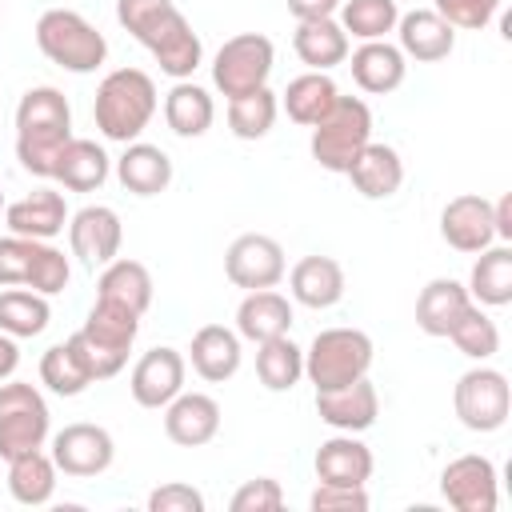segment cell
Segmentation results:
<instances>
[{
  "instance_id": "cell-1",
  "label": "cell",
  "mask_w": 512,
  "mask_h": 512,
  "mask_svg": "<svg viewBox=\"0 0 512 512\" xmlns=\"http://www.w3.org/2000/svg\"><path fill=\"white\" fill-rule=\"evenodd\" d=\"M116 20L136 44L148 48L164 76L192 80V72L204 64V44L176 0H116Z\"/></svg>"
},
{
  "instance_id": "cell-2",
  "label": "cell",
  "mask_w": 512,
  "mask_h": 512,
  "mask_svg": "<svg viewBox=\"0 0 512 512\" xmlns=\"http://www.w3.org/2000/svg\"><path fill=\"white\" fill-rule=\"evenodd\" d=\"M72 140V104L60 88L36 84L16 104V160L24 172L48 180L56 152Z\"/></svg>"
},
{
  "instance_id": "cell-3",
  "label": "cell",
  "mask_w": 512,
  "mask_h": 512,
  "mask_svg": "<svg viewBox=\"0 0 512 512\" xmlns=\"http://www.w3.org/2000/svg\"><path fill=\"white\" fill-rule=\"evenodd\" d=\"M156 80L144 68H112L100 84H96V100H92V120L100 128L104 140L116 144H132L140 140V132L152 124L156 116Z\"/></svg>"
},
{
  "instance_id": "cell-4",
  "label": "cell",
  "mask_w": 512,
  "mask_h": 512,
  "mask_svg": "<svg viewBox=\"0 0 512 512\" xmlns=\"http://www.w3.org/2000/svg\"><path fill=\"white\" fill-rule=\"evenodd\" d=\"M136 332H140V316L132 308H120V304H108V300H96L84 316V324L68 336L72 352L80 356L84 372L96 380H112L116 372H124L128 364V352L136 344Z\"/></svg>"
},
{
  "instance_id": "cell-5",
  "label": "cell",
  "mask_w": 512,
  "mask_h": 512,
  "mask_svg": "<svg viewBox=\"0 0 512 512\" xmlns=\"http://www.w3.org/2000/svg\"><path fill=\"white\" fill-rule=\"evenodd\" d=\"M36 48L56 68L76 72V76H88V72H96L108 60L104 32L92 20H84L80 12H72V8H48V12H40V20H36Z\"/></svg>"
},
{
  "instance_id": "cell-6",
  "label": "cell",
  "mask_w": 512,
  "mask_h": 512,
  "mask_svg": "<svg viewBox=\"0 0 512 512\" xmlns=\"http://www.w3.org/2000/svg\"><path fill=\"white\" fill-rule=\"evenodd\" d=\"M372 356H376V348H372L368 332H360V328H324L304 348V376L316 392L344 388V384L368 376Z\"/></svg>"
},
{
  "instance_id": "cell-7",
  "label": "cell",
  "mask_w": 512,
  "mask_h": 512,
  "mask_svg": "<svg viewBox=\"0 0 512 512\" xmlns=\"http://www.w3.org/2000/svg\"><path fill=\"white\" fill-rule=\"evenodd\" d=\"M368 140H372V108L360 96H336L328 116L312 124L308 148L324 172L344 176Z\"/></svg>"
},
{
  "instance_id": "cell-8",
  "label": "cell",
  "mask_w": 512,
  "mask_h": 512,
  "mask_svg": "<svg viewBox=\"0 0 512 512\" xmlns=\"http://www.w3.org/2000/svg\"><path fill=\"white\" fill-rule=\"evenodd\" d=\"M72 264L52 240L4 236L0 240V288H32L40 296H56L68 288Z\"/></svg>"
},
{
  "instance_id": "cell-9",
  "label": "cell",
  "mask_w": 512,
  "mask_h": 512,
  "mask_svg": "<svg viewBox=\"0 0 512 512\" xmlns=\"http://www.w3.org/2000/svg\"><path fill=\"white\" fill-rule=\"evenodd\" d=\"M48 432H52V412L40 388L12 376L0 380V460L44 448Z\"/></svg>"
},
{
  "instance_id": "cell-10",
  "label": "cell",
  "mask_w": 512,
  "mask_h": 512,
  "mask_svg": "<svg viewBox=\"0 0 512 512\" xmlns=\"http://www.w3.org/2000/svg\"><path fill=\"white\" fill-rule=\"evenodd\" d=\"M452 408H456V420L468 428V432H500L508 424V412H512V388H508V376L500 368H488L484 360L476 368H468L456 388H452Z\"/></svg>"
},
{
  "instance_id": "cell-11",
  "label": "cell",
  "mask_w": 512,
  "mask_h": 512,
  "mask_svg": "<svg viewBox=\"0 0 512 512\" xmlns=\"http://www.w3.org/2000/svg\"><path fill=\"white\" fill-rule=\"evenodd\" d=\"M276 64V48L260 32H236L228 36L212 56V84L232 100L252 88H264Z\"/></svg>"
},
{
  "instance_id": "cell-12",
  "label": "cell",
  "mask_w": 512,
  "mask_h": 512,
  "mask_svg": "<svg viewBox=\"0 0 512 512\" xmlns=\"http://www.w3.org/2000/svg\"><path fill=\"white\" fill-rule=\"evenodd\" d=\"M288 272V260H284V248L276 236L268 232H244L228 244L224 252V276L244 288V292H256V288H276Z\"/></svg>"
},
{
  "instance_id": "cell-13",
  "label": "cell",
  "mask_w": 512,
  "mask_h": 512,
  "mask_svg": "<svg viewBox=\"0 0 512 512\" xmlns=\"http://www.w3.org/2000/svg\"><path fill=\"white\" fill-rule=\"evenodd\" d=\"M52 460H56V472L76 476V480H88V476H100V472L112 468L116 440H112L108 428L88 424V420H76V424H64L52 436Z\"/></svg>"
},
{
  "instance_id": "cell-14",
  "label": "cell",
  "mask_w": 512,
  "mask_h": 512,
  "mask_svg": "<svg viewBox=\"0 0 512 512\" xmlns=\"http://www.w3.org/2000/svg\"><path fill=\"white\" fill-rule=\"evenodd\" d=\"M440 496L456 512H496V504H500L496 464L480 452H464V456L448 460L440 472Z\"/></svg>"
},
{
  "instance_id": "cell-15",
  "label": "cell",
  "mask_w": 512,
  "mask_h": 512,
  "mask_svg": "<svg viewBox=\"0 0 512 512\" xmlns=\"http://www.w3.org/2000/svg\"><path fill=\"white\" fill-rule=\"evenodd\" d=\"M120 240H124V228L116 208L108 204H84L80 212L68 216V248L88 268H104L108 260H116Z\"/></svg>"
},
{
  "instance_id": "cell-16",
  "label": "cell",
  "mask_w": 512,
  "mask_h": 512,
  "mask_svg": "<svg viewBox=\"0 0 512 512\" xmlns=\"http://www.w3.org/2000/svg\"><path fill=\"white\" fill-rule=\"evenodd\" d=\"M184 376H188V360L160 344V348H148L136 364H132V376H128V392L140 408H164L176 392H184Z\"/></svg>"
},
{
  "instance_id": "cell-17",
  "label": "cell",
  "mask_w": 512,
  "mask_h": 512,
  "mask_svg": "<svg viewBox=\"0 0 512 512\" xmlns=\"http://www.w3.org/2000/svg\"><path fill=\"white\" fill-rule=\"evenodd\" d=\"M440 236L448 248L476 256L480 248L496 244V224H492V200L480 192H460L440 208Z\"/></svg>"
},
{
  "instance_id": "cell-18",
  "label": "cell",
  "mask_w": 512,
  "mask_h": 512,
  "mask_svg": "<svg viewBox=\"0 0 512 512\" xmlns=\"http://www.w3.org/2000/svg\"><path fill=\"white\" fill-rule=\"evenodd\" d=\"M396 48L404 52V60L436 64V60L452 56L456 28L432 8H412V12H400V20H396Z\"/></svg>"
},
{
  "instance_id": "cell-19",
  "label": "cell",
  "mask_w": 512,
  "mask_h": 512,
  "mask_svg": "<svg viewBox=\"0 0 512 512\" xmlns=\"http://www.w3.org/2000/svg\"><path fill=\"white\" fill-rule=\"evenodd\" d=\"M316 416L336 428V432H368L380 416V396L372 388L368 376L344 384V388H328V392H316Z\"/></svg>"
},
{
  "instance_id": "cell-20",
  "label": "cell",
  "mask_w": 512,
  "mask_h": 512,
  "mask_svg": "<svg viewBox=\"0 0 512 512\" xmlns=\"http://www.w3.org/2000/svg\"><path fill=\"white\" fill-rule=\"evenodd\" d=\"M220 432V404L208 392H176L164 404V436L180 448H200Z\"/></svg>"
},
{
  "instance_id": "cell-21",
  "label": "cell",
  "mask_w": 512,
  "mask_h": 512,
  "mask_svg": "<svg viewBox=\"0 0 512 512\" xmlns=\"http://www.w3.org/2000/svg\"><path fill=\"white\" fill-rule=\"evenodd\" d=\"M348 68H352L356 88L368 92V96H388L408 76L404 52L396 44H388V40H360V48L348 52Z\"/></svg>"
},
{
  "instance_id": "cell-22",
  "label": "cell",
  "mask_w": 512,
  "mask_h": 512,
  "mask_svg": "<svg viewBox=\"0 0 512 512\" xmlns=\"http://www.w3.org/2000/svg\"><path fill=\"white\" fill-rule=\"evenodd\" d=\"M240 360H244V348H240V332L236 328H224V324H204L196 328L192 344H188V364L200 380L208 384H224L240 372Z\"/></svg>"
},
{
  "instance_id": "cell-23",
  "label": "cell",
  "mask_w": 512,
  "mask_h": 512,
  "mask_svg": "<svg viewBox=\"0 0 512 512\" xmlns=\"http://www.w3.org/2000/svg\"><path fill=\"white\" fill-rule=\"evenodd\" d=\"M4 224L12 236H32V240H52L68 228V204L56 188H36L12 204H4Z\"/></svg>"
},
{
  "instance_id": "cell-24",
  "label": "cell",
  "mask_w": 512,
  "mask_h": 512,
  "mask_svg": "<svg viewBox=\"0 0 512 512\" xmlns=\"http://www.w3.org/2000/svg\"><path fill=\"white\" fill-rule=\"evenodd\" d=\"M316 480L324 484H352V488H364L372 480V448L364 440H356V432H336L328 436L320 448H316Z\"/></svg>"
},
{
  "instance_id": "cell-25",
  "label": "cell",
  "mask_w": 512,
  "mask_h": 512,
  "mask_svg": "<svg viewBox=\"0 0 512 512\" xmlns=\"http://www.w3.org/2000/svg\"><path fill=\"white\" fill-rule=\"evenodd\" d=\"M284 276H288L292 300L304 304V308H316V312L340 304L344 300V288H348L344 268L332 256H300L292 264V272H284Z\"/></svg>"
},
{
  "instance_id": "cell-26",
  "label": "cell",
  "mask_w": 512,
  "mask_h": 512,
  "mask_svg": "<svg viewBox=\"0 0 512 512\" xmlns=\"http://www.w3.org/2000/svg\"><path fill=\"white\" fill-rule=\"evenodd\" d=\"M116 180L132 196H160L172 184V160L160 144L132 140V144H124V152L116 160Z\"/></svg>"
},
{
  "instance_id": "cell-27",
  "label": "cell",
  "mask_w": 512,
  "mask_h": 512,
  "mask_svg": "<svg viewBox=\"0 0 512 512\" xmlns=\"http://www.w3.org/2000/svg\"><path fill=\"white\" fill-rule=\"evenodd\" d=\"M344 176L352 180V188H356L364 200H388V196H396L400 184H404V160H400V152H396L392 144L368 140Z\"/></svg>"
},
{
  "instance_id": "cell-28",
  "label": "cell",
  "mask_w": 512,
  "mask_h": 512,
  "mask_svg": "<svg viewBox=\"0 0 512 512\" xmlns=\"http://www.w3.org/2000/svg\"><path fill=\"white\" fill-rule=\"evenodd\" d=\"M288 328H292V300L284 292H276V288L244 292V300L236 308V332H240V340L264 344V340L288 336Z\"/></svg>"
},
{
  "instance_id": "cell-29",
  "label": "cell",
  "mask_w": 512,
  "mask_h": 512,
  "mask_svg": "<svg viewBox=\"0 0 512 512\" xmlns=\"http://www.w3.org/2000/svg\"><path fill=\"white\" fill-rule=\"evenodd\" d=\"M112 172V160L108 152L96 144V140H84V136H72L60 152H56V164H52V176L56 184H64L68 192H96Z\"/></svg>"
},
{
  "instance_id": "cell-30",
  "label": "cell",
  "mask_w": 512,
  "mask_h": 512,
  "mask_svg": "<svg viewBox=\"0 0 512 512\" xmlns=\"http://www.w3.org/2000/svg\"><path fill=\"white\" fill-rule=\"evenodd\" d=\"M468 304H472V296H468V288H464L460 280L436 276V280H428V284L420 288V296H416V328H420L424 336H448L452 324L464 316Z\"/></svg>"
},
{
  "instance_id": "cell-31",
  "label": "cell",
  "mask_w": 512,
  "mask_h": 512,
  "mask_svg": "<svg viewBox=\"0 0 512 512\" xmlns=\"http://www.w3.org/2000/svg\"><path fill=\"white\" fill-rule=\"evenodd\" d=\"M292 48H296L300 64H308L312 72H332L352 52L348 48V32L340 28L336 16H328V20H296Z\"/></svg>"
},
{
  "instance_id": "cell-32",
  "label": "cell",
  "mask_w": 512,
  "mask_h": 512,
  "mask_svg": "<svg viewBox=\"0 0 512 512\" xmlns=\"http://www.w3.org/2000/svg\"><path fill=\"white\" fill-rule=\"evenodd\" d=\"M468 296L480 308H504L512 304V248L508 244H488L476 252V264L468 272Z\"/></svg>"
},
{
  "instance_id": "cell-33",
  "label": "cell",
  "mask_w": 512,
  "mask_h": 512,
  "mask_svg": "<svg viewBox=\"0 0 512 512\" xmlns=\"http://www.w3.org/2000/svg\"><path fill=\"white\" fill-rule=\"evenodd\" d=\"M96 300H108V304H120V308H132L136 316H144L152 304V272L140 260L116 256L104 264V272L96 280Z\"/></svg>"
},
{
  "instance_id": "cell-34",
  "label": "cell",
  "mask_w": 512,
  "mask_h": 512,
  "mask_svg": "<svg viewBox=\"0 0 512 512\" xmlns=\"http://www.w3.org/2000/svg\"><path fill=\"white\" fill-rule=\"evenodd\" d=\"M336 96H340L336 80H332L328 72H312V68H308V72H300V76L288 80V88L280 92V108L288 112L292 124L312 128L316 120L328 116V108L336 104Z\"/></svg>"
},
{
  "instance_id": "cell-35",
  "label": "cell",
  "mask_w": 512,
  "mask_h": 512,
  "mask_svg": "<svg viewBox=\"0 0 512 512\" xmlns=\"http://www.w3.org/2000/svg\"><path fill=\"white\" fill-rule=\"evenodd\" d=\"M164 120H168V128H172L176 136H184V140L204 136V132L212 128V120H216L212 92L200 88L196 80H176V84L168 88V96H164Z\"/></svg>"
},
{
  "instance_id": "cell-36",
  "label": "cell",
  "mask_w": 512,
  "mask_h": 512,
  "mask_svg": "<svg viewBox=\"0 0 512 512\" xmlns=\"http://www.w3.org/2000/svg\"><path fill=\"white\" fill-rule=\"evenodd\" d=\"M8 492L24 508L48 504L52 492H56V460H52V452L32 448L24 456H12L8 460Z\"/></svg>"
},
{
  "instance_id": "cell-37",
  "label": "cell",
  "mask_w": 512,
  "mask_h": 512,
  "mask_svg": "<svg viewBox=\"0 0 512 512\" xmlns=\"http://www.w3.org/2000/svg\"><path fill=\"white\" fill-rule=\"evenodd\" d=\"M276 116H280V96L268 84L228 100V128L236 140H264L272 132Z\"/></svg>"
},
{
  "instance_id": "cell-38",
  "label": "cell",
  "mask_w": 512,
  "mask_h": 512,
  "mask_svg": "<svg viewBox=\"0 0 512 512\" xmlns=\"http://www.w3.org/2000/svg\"><path fill=\"white\" fill-rule=\"evenodd\" d=\"M256 376L268 392H288L304 376V348L292 344V336H276L256 344Z\"/></svg>"
},
{
  "instance_id": "cell-39",
  "label": "cell",
  "mask_w": 512,
  "mask_h": 512,
  "mask_svg": "<svg viewBox=\"0 0 512 512\" xmlns=\"http://www.w3.org/2000/svg\"><path fill=\"white\" fill-rule=\"evenodd\" d=\"M52 320L48 296L32 292V288H4L0 292V332H8L12 340H28L40 336Z\"/></svg>"
},
{
  "instance_id": "cell-40",
  "label": "cell",
  "mask_w": 512,
  "mask_h": 512,
  "mask_svg": "<svg viewBox=\"0 0 512 512\" xmlns=\"http://www.w3.org/2000/svg\"><path fill=\"white\" fill-rule=\"evenodd\" d=\"M336 16L348 40H388V32H396L400 4L396 0H340Z\"/></svg>"
},
{
  "instance_id": "cell-41",
  "label": "cell",
  "mask_w": 512,
  "mask_h": 512,
  "mask_svg": "<svg viewBox=\"0 0 512 512\" xmlns=\"http://www.w3.org/2000/svg\"><path fill=\"white\" fill-rule=\"evenodd\" d=\"M444 340H452L456 352L468 356V360H476V364L480 360H492L500 352V328H496V320L480 304H468L464 316L452 324V332Z\"/></svg>"
},
{
  "instance_id": "cell-42",
  "label": "cell",
  "mask_w": 512,
  "mask_h": 512,
  "mask_svg": "<svg viewBox=\"0 0 512 512\" xmlns=\"http://www.w3.org/2000/svg\"><path fill=\"white\" fill-rule=\"evenodd\" d=\"M40 384H44L48 392H56V396H80V392L92 384V376L84 372L80 356H76L72 344L64 340V344H52V348L40 356Z\"/></svg>"
},
{
  "instance_id": "cell-43",
  "label": "cell",
  "mask_w": 512,
  "mask_h": 512,
  "mask_svg": "<svg viewBox=\"0 0 512 512\" xmlns=\"http://www.w3.org/2000/svg\"><path fill=\"white\" fill-rule=\"evenodd\" d=\"M432 12H440L452 28L480 32V28H488L496 20L500 0H432Z\"/></svg>"
},
{
  "instance_id": "cell-44",
  "label": "cell",
  "mask_w": 512,
  "mask_h": 512,
  "mask_svg": "<svg viewBox=\"0 0 512 512\" xmlns=\"http://www.w3.org/2000/svg\"><path fill=\"white\" fill-rule=\"evenodd\" d=\"M228 508H232V512H276V508H284V488H280V480H272V476L244 480V484L232 492Z\"/></svg>"
},
{
  "instance_id": "cell-45",
  "label": "cell",
  "mask_w": 512,
  "mask_h": 512,
  "mask_svg": "<svg viewBox=\"0 0 512 512\" xmlns=\"http://www.w3.org/2000/svg\"><path fill=\"white\" fill-rule=\"evenodd\" d=\"M308 508L312 512H364L368 508V492L364 488H352V484H316L312 496H308Z\"/></svg>"
},
{
  "instance_id": "cell-46",
  "label": "cell",
  "mask_w": 512,
  "mask_h": 512,
  "mask_svg": "<svg viewBox=\"0 0 512 512\" xmlns=\"http://www.w3.org/2000/svg\"><path fill=\"white\" fill-rule=\"evenodd\" d=\"M148 512H204V492L180 480H168L148 492Z\"/></svg>"
},
{
  "instance_id": "cell-47",
  "label": "cell",
  "mask_w": 512,
  "mask_h": 512,
  "mask_svg": "<svg viewBox=\"0 0 512 512\" xmlns=\"http://www.w3.org/2000/svg\"><path fill=\"white\" fill-rule=\"evenodd\" d=\"M296 20H328L340 12V0H284Z\"/></svg>"
},
{
  "instance_id": "cell-48",
  "label": "cell",
  "mask_w": 512,
  "mask_h": 512,
  "mask_svg": "<svg viewBox=\"0 0 512 512\" xmlns=\"http://www.w3.org/2000/svg\"><path fill=\"white\" fill-rule=\"evenodd\" d=\"M492 224H496V240L508 244L512 240V196H500L492 204Z\"/></svg>"
},
{
  "instance_id": "cell-49",
  "label": "cell",
  "mask_w": 512,
  "mask_h": 512,
  "mask_svg": "<svg viewBox=\"0 0 512 512\" xmlns=\"http://www.w3.org/2000/svg\"><path fill=\"white\" fill-rule=\"evenodd\" d=\"M16 368H20V348L8 332H0V380H8Z\"/></svg>"
},
{
  "instance_id": "cell-50",
  "label": "cell",
  "mask_w": 512,
  "mask_h": 512,
  "mask_svg": "<svg viewBox=\"0 0 512 512\" xmlns=\"http://www.w3.org/2000/svg\"><path fill=\"white\" fill-rule=\"evenodd\" d=\"M0 212H4V188H0Z\"/></svg>"
}]
</instances>
